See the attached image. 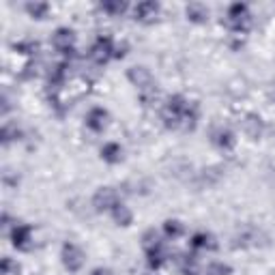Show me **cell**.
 <instances>
[]
</instances>
